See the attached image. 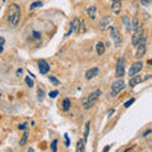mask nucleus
Here are the masks:
<instances>
[{
    "mask_svg": "<svg viewBox=\"0 0 152 152\" xmlns=\"http://www.w3.org/2000/svg\"><path fill=\"white\" fill-rule=\"evenodd\" d=\"M80 22L81 20H79L77 18H75L72 20V23H71V31H75L76 33H77L79 32V27H80Z\"/></svg>",
    "mask_w": 152,
    "mask_h": 152,
    "instance_id": "obj_15",
    "label": "nucleus"
},
{
    "mask_svg": "<svg viewBox=\"0 0 152 152\" xmlns=\"http://www.w3.org/2000/svg\"><path fill=\"white\" fill-rule=\"evenodd\" d=\"M38 67H39V72L42 75H45V74H47L50 71V65L45 60H39V61H38Z\"/></svg>",
    "mask_w": 152,
    "mask_h": 152,
    "instance_id": "obj_11",
    "label": "nucleus"
},
{
    "mask_svg": "<svg viewBox=\"0 0 152 152\" xmlns=\"http://www.w3.org/2000/svg\"><path fill=\"white\" fill-rule=\"evenodd\" d=\"M85 143H86V141H85V140H80L77 142V146H76V151H77V152L85 151Z\"/></svg>",
    "mask_w": 152,
    "mask_h": 152,
    "instance_id": "obj_16",
    "label": "nucleus"
},
{
    "mask_svg": "<svg viewBox=\"0 0 152 152\" xmlns=\"http://www.w3.org/2000/svg\"><path fill=\"white\" fill-rule=\"evenodd\" d=\"M99 74V70H98V67H94V69H91V70H88L86 71V74H85V77H86L88 80H91L93 77H95Z\"/></svg>",
    "mask_w": 152,
    "mask_h": 152,
    "instance_id": "obj_13",
    "label": "nucleus"
},
{
    "mask_svg": "<svg viewBox=\"0 0 152 152\" xmlns=\"http://www.w3.org/2000/svg\"><path fill=\"white\" fill-rule=\"evenodd\" d=\"M112 22H113V18L110 15L104 17L100 20V23H99V29H100V31H105L107 28L112 24Z\"/></svg>",
    "mask_w": 152,
    "mask_h": 152,
    "instance_id": "obj_9",
    "label": "nucleus"
},
{
    "mask_svg": "<svg viewBox=\"0 0 152 152\" xmlns=\"http://www.w3.org/2000/svg\"><path fill=\"white\" fill-rule=\"evenodd\" d=\"M57 95H58V91H57V90H55V91H51V93H50V98L53 99V98L57 96Z\"/></svg>",
    "mask_w": 152,
    "mask_h": 152,
    "instance_id": "obj_30",
    "label": "nucleus"
},
{
    "mask_svg": "<svg viewBox=\"0 0 152 152\" xmlns=\"http://www.w3.org/2000/svg\"><path fill=\"white\" fill-rule=\"evenodd\" d=\"M124 64H126V60L121 57L119 60H118L117 62V67H115V75L117 77H122L123 75H124Z\"/></svg>",
    "mask_w": 152,
    "mask_h": 152,
    "instance_id": "obj_5",
    "label": "nucleus"
},
{
    "mask_svg": "<svg viewBox=\"0 0 152 152\" xmlns=\"http://www.w3.org/2000/svg\"><path fill=\"white\" fill-rule=\"evenodd\" d=\"M110 36L113 38V41H114V46L117 47H121L122 45V36L119 34V32H118V29L115 27H110Z\"/></svg>",
    "mask_w": 152,
    "mask_h": 152,
    "instance_id": "obj_4",
    "label": "nucleus"
},
{
    "mask_svg": "<svg viewBox=\"0 0 152 152\" xmlns=\"http://www.w3.org/2000/svg\"><path fill=\"white\" fill-rule=\"evenodd\" d=\"M28 136H29V132L26 131L24 134H23V138L20 140V146H24V145H26V142H27V140H28Z\"/></svg>",
    "mask_w": 152,
    "mask_h": 152,
    "instance_id": "obj_21",
    "label": "nucleus"
},
{
    "mask_svg": "<svg viewBox=\"0 0 152 152\" xmlns=\"http://www.w3.org/2000/svg\"><path fill=\"white\" fill-rule=\"evenodd\" d=\"M124 88H126V84L123 80H117V81H114L110 86V96H117Z\"/></svg>",
    "mask_w": 152,
    "mask_h": 152,
    "instance_id": "obj_3",
    "label": "nucleus"
},
{
    "mask_svg": "<svg viewBox=\"0 0 152 152\" xmlns=\"http://www.w3.org/2000/svg\"><path fill=\"white\" fill-rule=\"evenodd\" d=\"M100 90H95L94 93H91V94H89L88 95V98H85L84 100H83V105H84V108L85 109H90L95 103L98 102V99H99V96H100Z\"/></svg>",
    "mask_w": 152,
    "mask_h": 152,
    "instance_id": "obj_2",
    "label": "nucleus"
},
{
    "mask_svg": "<svg viewBox=\"0 0 152 152\" xmlns=\"http://www.w3.org/2000/svg\"><path fill=\"white\" fill-rule=\"evenodd\" d=\"M142 67H143V64H142L141 61H137V62L132 64L131 69H129V72H128V74H129V76H134V75H137L142 70Z\"/></svg>",
    "mask_w": 152,
    "mask_h": 152,
    "instance_id": "obj_8",
    "label": "nucleus"
},
{
    "mask_svg": "<svg viewBox=\"0 0 152 152\" xmlns=\"http://www.w3.org/2000/svg\"><path fill=\"white\" fill-rule=\"evenodd\" d=\"M51 147H52V151H53V152H56V151H57V141H56V140H55L53 142H52Z\"/></svg>",
    "mask_w": 152,
    "mask_h": 152,
    "instance_id": "obj_29",
    "label": "nucleus"
},
{
    "mask_svg": "<svg viewBox=\"0 0 152 152\" xmlns=\"http://www.w3.org/2000/svg\"><path fill=\"white\" fill-rule=\"evenodd\" d=\"M138 28H140L138 19H137V18H133V19H132V29H133V31H137Z\"/></svg>",
    "mask_w": 152,
    "mask_h": 152,
    "instance_id": "obj_19",
    "label": "nucleus"
},
{
    "mask_svg": "<svg viewBox=\"0 0 152 152\" xmlns=\"http://www.w3.org/2000/svg\"><path fill=\"white\" fill-rule=\"evenodd\" d=\"M113 113H114V110H113V109H112V110H109V112H108V115H112V114H113Z\"/></svg>",
    "mask_w": 152,
    "mask_h": 152,
    "instance_id": "obj_36",
    "label": "nucleus"
},
{
    "mask_svg": "<svg viewBox=\"0 0 152 152\" xmlns=\"http://www.w3.org/2000/svg\"><path fill=\"white\" fill-rule=\"evenodd\" d=\"M42 5H43V3H42V1H34L31 5V10H33V9H36V8H41Z\"/></svg>",
    "mask_w": 152,
    "mask_h": 152,
    "instance_id": "obj_23",
    "label": "nucleus"
},
{
    "mask_svg": "<svg viewBox=\"0 0 152 152\" xmlns=\"http://www.w3.org/2000/svg\"><path fill=\"white\" fill-rule=\"evenodd\" d=\"M122 9V0H112V10L114 14H119Z\"/></svg>",
    "mask_w": 152,
    "mask_h": 152,
    "instance_id": "obj_12",
    "label": "nucleus"
},
{
    "mask_svg": "<svg viewBox=\"0 0 152 152\" xmlns=\"http://www.w3.org/2000/svg\"><path fill=\"white\" fill-rule=\"evenodd\" d=\"M133 103H134V99H129V100H128V102H126V103H124V108L131 107Z\"/></svg>",
    "mask_w": 152,
    "mask_h": 152,
    "instance_id": "obj_28",
    "label": "nucleus"
},
{
    "mask_svg": "<svg viewBox=\"0 0 152 152\" xmlns=\"http://www.w3.org/2000/svg\"><path fill=\"white\" fill-rule=\"evenodd\" d=\"M33 38H36V39H39V38H41V33L34 32V33H33Z\"/></svg>",
    "mask_w": 152,
    "mask_h": 152,
    "instance_id": "obj_32",
    "label": "nucleus"
},
{
    "mask_svg": "<svg viewBox=\"0 0 152 152\" xmlns=\"http://www.w3.org/2000/svg\"><path fill=\"white\" fill-rule=\"evenodd\" d=\"M70 108V99H65L64 100V109L65 110H69Z\"/></svg>",
    "mask_w": 152,
    "mask_h": 152,
    "instance_id": "obj_24",
    "label": "nucleus"
},
{
    "mask_svg": "<svg viewBox=\"0 0 152 152\" xmlns=\"http://www.w3.org/2000/svg\"><path fill=\"white\" fill-rule=\"evenodd\" d=\"M89 128H90V123L88 122L86 124H85V133H84V140L85 141L88 140V136H89Z\"/></svg>",
    "mask_w": 152,
    "mask_h": 152,
    "instance_id": "obj_22",
    "label": "nucleus"
},
{
    "mask_svg": "<svg viewBox=\"0 0 152 152\" xmlns=\"http://www.w3.org/2000/svg\"><path fill=\"white\" fill-rule=\"evenodd\" d=\"M109 148H110V146H107V147H105V148H104V151H105V152H107V151H109Z\"/></svg>",
    "mask_w": 152,
    "mask_h": 152,
    "instance_id": "obj_38",
    "label": "nucleus"
},
{
    "mask_svg": "<svg viewBox=\"0 0 152 152\" xmlns=\"http://www.w3.org/2000/svg\"><path fill=\"white\" fill-rule=\"evenodd\" d=\"M43 95H45V93H43V90H38V100L39 102H42L43 100Z\"/></svg>",
    "mask_w": 152,
    "mask_h": 152,
    "instance_id": "obj_27",
    "label": "nucleus"
},
{
    "mask_svg": "<svg viewBox=\"0 0 152 152\" xmlns=\"http://www.w3.org/2000/svg\"><path fill=\"white\" fill-rule=\"evenodd\" d=\"M96 52L99 56H102L104 52H105V47H104V45L102 43V42H99V43L96 45Z\"/></svg>",
    "mask_w": 152,
    "mask_h": 152,
    "instance_id": "obj_17",
    "label": "nucleus"
},
{
    "mask_svg": "<svg viewBox=\"0 0 152 152\" xmlns=\"http://www.w3.org/2000/svg\"><path fill=\"white\" fill-rule=\"evenodd\" d=\"M20 15H22L20 7L15 3L10 4V5H9V9H8V22L13 28L18 26L19 20H20Z\"/></svg>",
    "mask_w": 152,
    "mask_h": 152,
    "instance_id": "obj_1",
    "label": "nucleus"
},
{
    "mask_svg": "<svg viewBox=\"0 0 152 152\" xmlns=\"http://www.w3.org/2000/svg\"><path fill=\"white\" fill-rule=\"evenodd\" d=\"M65 140H66V146H69V145H70V141H69L67 134H65Z\"/></svg>",
    "mask_w": 152,
    "mask_h": 152,
    "instance_id": "obj_34",
    "label": "nucleus"
},
{
    "mask_svg": "<svg viewBox=\"0 0 152 152\" xmlns=\"http://www.w3.org/2000/svg\"><path fill=\"white\" fill-rule=\"evenodd\" d=\"M22 74V69H19L18 71H17V75H20Z\"/></svg>",
    "mask_w": 152,
    "mask_h": 152,
    "instance_id": "obj_37",
    "label": "nucleus"
},
{
    "mask_svg": "<svg viewBox=\"0 0 152 152\" xmlns=\"http://www.w3.org/2000/svg\"><path fill=\"white\" fill-rule=\"evenodd\" d=\"M145 52H146V38L143 37V38H142V39H141L140 43L137 45L136 57H137V58H141V57L145 55Z\"/></svg>",
    "mask_w": 152,
    "mask_h": 152,
    "instance_id": "obj_7",
    "label": "nucleus"
},
{
    "mask_svg": "<svg viewBox=\"0 0 152 152\" xmlns=\"http://www.w3.org/2000/svg\"><path fill=\"white\" fill-rule=\"evenodd\" d=\"M4 45H5V39L1 37V47H0V52H3L4 51Z\"/></svg>",
    "mask_w": 152,
    "mask_h": 152,
    "instance_id": "obj_33",
    "label": "nucleus"
},
{
    "mask_svg": "<svg viewBox=\"0 0 152 152\" xmlns=\"http://www.w3.org/2000/svg\"><path fill=\"white\" fill-rule=\"evenodd\" d=\"M147 79H150V75H146L145 77H142V76H132V79H131V81H129V86H136L137 84H140V83H142V81H145V80H147Z\"/></svg>",
    "mask_w": 152,
    "mask_h": 152,
    "instance_id": "obj_10",
    "label": "nucleus"
},
{
    "mask_svg": "<svg viewBox=\"0 0 152 152\" xmlns=\"http://www.w3.org/2000/svg\"><path fill=\"white\" fill-rule=\"evenodd\" d=\"M86 13H88V17L90 19H95V18H96V8H95V7H89Z\"/></svg>",
    "mask_w": 152,
    "mask_h": 152,
    "instance_id": "obj_14",
    "label": "nucleus"
},
{
    "mask_svg": "<svg viewBox=\"0 0 152 152\" xmlns=\"http://www.w3.org/2000/svg\"><path fill=\"white\" fill-rule=\"evenodd\" d=\"M27 127V124H26V123H24V124H20V126H19L18 128H19V129H24V128Z\"/></svg>",
    "mask_w": 152,
    "mask_h": 152,
    "instance_id": "obj_35",
    "label": "nucleus"
},
{
    "mask_svg": "<svg viewBox=\"0 0 152 152\" xmlns=\"http://www.w3.org/2000/svg\"><path fill=\"white\" fill-rule=\"evenodd\" d=\"M26 84H27V85H28V86H29V88H32L33 85H34V83H33V80H32L31 77H28V76L26 77Z\"/></svg>",
    "mask_w": 152,
    "mask_h": 152,
    "instance_id": "obj_25",
    "label": "nucleus"
},
{
    "mask_svg": "<svg viewBox=\"0 0 152 152\" xmlns=\"http://www.w3.org/2000/svg\"><path fill=\"white\" fill-rule=\"evenodd\" d=\"M142 36H143V28L140 27L137 31H134V33H133V36H132V45H133V46H137V45H138L140 42H141V39L143 38Z\"/></svg>",
    "mask_w": 152,
    "mask_h": 152,
    "instance_id": "obj_6",
    "label": "nucleus"
},
{
    "mask_svg": "<svg viewBox=\"0 0 152 152\" xmlns=\"http://www.w3.org/2000/svg\"><path fill=\"white\" fill-rule=\"evenodd\" d=\"M140 1L142 3V5H150V3H151V0H140Z\"/></svg>",
    "mask_w": 152,
    "mask_h": 152,
    "instance_id": "obj_31",
    "label": "nucleus"
},
{
    "mask_svg": "<svg viewBox=\"0 0 152 152\" xmlns=\"http://www.w3.org/2000/svg\"><path fill=\"white\" fill-rule=\"evenodd\" d=\"M123 20H124V24H126V29L131 31L132 29V20L129 22V18H128V17H124V18H123Z\"/></svg>",
    "mask_w": 152,
    "mask_h": 152,
    "instance_id": "obj_18",
    "label": "nucleus"
},
{
    "mask_svg": "<svg viewBox=\"0 0 152 152\" xmlns=\"http://www.w3.org/2000/svg\"><path fill=\"white\" fill-rule=\"evenodd\" d=\"M85 31H86V26H85V22L84 20H81L80 22V27H79V34L80 33H85Z\"/></svg>",
    "mask_w": 152,
    "mask_h": 152,
    "instance_id": "obj_20",
    "label": "nucleus"
},
{
    "mask_svg": "<svg viewBox=\"0 0 152 152\" xmlns=\"http://www.w3.org/2000/svg\"><path fill=\"white\" fill-rule=\"evenodd\" d=\"M50 81H51L52 84H55V85H58V84H60L58 80H57V79L55 77V76H52V75L50 76Z\"/></svg>",
    "mask_w": 152,
    "mask_h": 152,
    "instance_id": "obj_26",
    "label": "nucleus"
}]
</instances>
